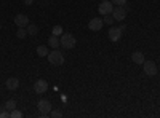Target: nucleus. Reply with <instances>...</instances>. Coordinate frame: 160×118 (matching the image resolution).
Instances as JSON below:
<instances>
[{"label": "nucleus", "mask_w": 160, "mask_h": 118, "mask_svg": "<svg viewBox=\"0 0 160 118\" xmlns=\"http://www.w3.org/2000/svg\"><path fill=\"white\" fill-rule=\"evenodd\" d=\"M59 42H61V46L64 50H72L75 46V43H77L75 37L72 34H66V32H62V35L59 37Z\"/></svg>", "instance_id": "nucleus-1"}, {"label": "nucleus", "mask_w": 160, "mask_h": 118, "mask_svg": "<svg viewBox=\"0 0 160 118\" xmlns=\"http://www.w3.org/2000/svg\"><path fill=\"white\" fill-rule=\"evenodd\" d=\"M47 58H48V61H50L51 65H61V64H64V54L61 53L58 48L53 50V51H50Z\"/></svg>", "instance_id": "nucleus-2"}, {"label": "nucleus", "mask_w": 160, "mask_h": 118, "mask_svg": "<svg viewBox=\"0 0 160 118\" xmlns=\"http://www.w3.org/2000/svg\"><path fill=\"white\" fill-rule=\"evenodd\" d=\"M37 107H38V112H40V116H42V118L48 116L50 112H51V109H53L51 102L48 99H40L38 104H37Z\"/></svg>", "instance_id": "nucleus-3"}, {"label": "nucleus", "mask_w": 160, "mask_h": 118, "mask_svg": "<svg viewBox=\"0 0 160 118\" xmlns=\"http://www.w3.org/2000/svg\"><path fill=\"white\" fill-rule=\"evenodd\" d=\"M142 70L148 77H154V75H157L158 69H157V64L154 61H144L142 62Z\"/></svg>", "instance_id": "nucleus-4"}, {"label": "nucleus", "mask_w": 160, "mask_h": 118, "mask_svg": "<svg viewBox=\"0 0 160 118\" xmlns=\"http://www.w3.org/2000/svg\"><path fill=\"white\" fill-rule=\"evenodd\" d=\"M127 11H128L127 7H114L112 18H114L115 21H123V19L127 18Z\"/></svg>", "instance_id": "nucleus-5"}, {"label": "nucleus", "mask_w": 160, "mask_h": 118, "mask_svg": "<svg viewBox=\"0 0 160 118\" xmlns=\"http://www.w3.org/2000/svg\"><path fill=\"white\" fill-rule=\"evenodd\" d=\"M98 11L101 13L102 16H106V15H112V11H114V5H112V2H111V0H104V2H101Z\"/></svg>", "instance_id": "nucleus-6"}, {"label": "nucleus", "mask_w": 160, "mask_h": 118, "mask_svg": "<svg viewBox=\"0 0 160 118\" xmlns=\"http://www.w3.org/2000/svg\"><path fill=\"white\" fill-rule=\"evenodd\" d=\"M47 89H48V82L43 80V78H40V80H37L34 83V91L37 94H45Z\"/></svg>", "instance_id": "nucleus-7"}, {"label": "nucleus", "mask_w": 160, "mask_h": 118, "mask_svg": "<svg viewBox=\"0 0 160 118\" xmlns=\"http://www.w3.org/2000/svg\"><path fill=\"white\" fill-rule=\"evenodd\" d=\"M102 26H104V21L101 18H93L90 22H88V29L93 31V32H98L102 29Z\"/></svg>", "instance_id": "nucleus-8"}, {"label": "nucleus", "mask_w": 160, "mask_h": 118, "mask_svg": "<svg viewBox=\"0 0 160 118\" xmlns=\"http://www.w3.org/2000/svg\"><path fill=\"white\" fill-rule=\"evenodd\" d=\"M122 31H120V27H111L109 29V40L111 42H118L120 37H122Z\"/></svg>", "instance_id": "nucleus-9"}, {"label": "nucleus", "mask_w": 160, "mask_h": 118, "mask_svg": "<svg viewBox=\"0 0 160 118\" xmlns=\"http://www.w3.org/2000/svg\"><path fill=\"white\" fill-rule=\"evenodd\" d=\"M15 24L18 26V27H28V24H29V18L26 16V15H16L15 16Z\"/></svg>", "instance_id": "nucleus-10"}, {"label": "nucleus", "mask_w": 160, "mask_h": 118, "mask_svg": "<svg viewBox=\"0 0 160 118\" xmlns=\"http://www.w3.org/2000/svg\"><path fill=\"white\" fill-rule=\"evenodd\" d=\"M5 86H7V89H10V91H15V89H18V86H19V80H18V78H15V77H10L8 80L5 82Z\"/></svg>", "instance_id": "nucleus-11"}, {"label": "nucleus", "mask_w": 160, "mask_h": 118, "mask_svg": "<svg viewBox=\"0 0 160 118\" xmlns=\"http://www.w3.org/2000/svg\"><path fill=\"white\" fill-rule=\"evenodd\" d=\"M131 61L135 64H138V65H141L144 62V54L141 53V51H135V53H131Z\"/></svg>", "instance_id": "nucleus-12"}, {"label": "nucleus", "mask_w": 160, "mask_h": 118, "mask_svg": "<svg viewBox=\"0 0 160 118\" xmlns=\"http://www.w3.org/2000/svg\"><path fill=\"white\" fill-rule=\"evenodd\" d=\"M48 45L53 48V50H56L58 46H61V42H59V37H56V35H51L50 38H48Z\"/></svg>", "instance_id": "nucleus-13"}, {"label": "nucleus", "mask_w": 160, "mask_h": 118, "mask_svg": "<svg viewBox=\"0 0 160 118\" xmlns=\"http://www.w3.org/2000/svg\"><path fill=\"white\" fill-rule=\"evenodd\" d=\"M3 109H7L8 112H11V110H15L16 109V101H13V99H8L5 104H3Z\"/></svg>", "instance_id": "nucleus-14"}, {"label": "nucleus", "mask_w": 160, "mask_h": 118, "mask_svg": "<svg viewBox=\"0 0 160 118\" xmlns=\"http://www.w3.org/2000/svg\"><path fill=\"white\" fill-rule=\"evenodd\" d=\"M48 53H50V51H48V48H47V46H42V45L37 46V54H38L40 58H45V56H48Z\"/></svg>", "instance_id": "nucleus-15"}, {"label": "nucleus", "mask_w": 160, "mask_h": 118, "mask_svg": "<svg viewBox=\"0 0 160 118\" xmlns=\"http://www.w3.org/2000/svg\"><path fill=\"white\" fill-rule=\"evenodd\" d=\"M26 29H28V34L29 35H37L38 34V27H37L35 24H28V27H26Z\"/></svg>", "instance_id": "nucleus-16"}, {"label": "nucleus", "mask_w": 160, "mask_h": 118, "mask_svg": "<svg viewBox=\"0 0 160 118\" xmlns=\"http://www.w3.org/2000/svg\"><path fill=\"white\" fill-rule=\"evenodd\" d=\"M16 37L21 38V40H22V38H26V37H28V29H26V27H18V31H16Z\"/></svg>", "instance_id": "nucleus-17"}, {"label": "nucleus", "mask_w": 160, "mask_h": 118, "mask_svg": "<svg viewBox=\"0 0 160 118\" xmlns=\"http://www.w3.org/2000/svg\"><path fill=\"white\" fill-rule=\"evenodd\" d=\"M53 35H56V37H61L62 35V27H61V26L58 24V26H55V27H53Z\"/></svg>", "instance_id": "nucleus-18"}, {"label": "nucleus", "mask_w": 160, "mask_h": 118, "mask_svg": "<svg viewBox=\"0 0 160 118\" xmlns=\"http://www.w3.org/2000/svg\"><path fill=\"white\" fill-rule=\"evenodd\" d=\"M50 116H53V118H61V116H62V112H61V110H56V109H55V110L51 109Z\"/></svg>", "instance_id": "nucleus-19"}, {"label": "nucleus", "mask_w": 160, "mask_h": 118, "mask_svg": "<svg viewBox=\"0 0 160 118\" xmlns=\"http://www.w3.org/2000/svg\"><path fill=\"white\" fill-rule=\"evenodd\" d=\"M114 7H125L127 5V0H111Z\"/></svg>", "instance_id": "nucleus-20"}, {"label": "nucleus", "mask_w": 160, "mask_h": 118, "mask_svg": "<svg viewBox=\"0 0 160 118\" xmlns=\"http://www.w3.org/2000/svg\"><path fill=\"white\" fill-rule=\"evenodd\" d=\"M102 21H104V22H106V24H109V26H112V24H114V21H115V19H114V18H112V15H106V16H104V19H102Z\"/></svg>", "instance_id": "nucleus-21"}, {"label": "nucleus", "mask_w": 160, "mask_h": 118, "mask_svg": "<svg viewBox=\"0 0 160 118\" xmlns=\"http://www.w3.org/2000/svg\"><path fill=\"white\" fill-rule=\"evenodd\" d=\"M10 116H11V118H21V116H22V113H21L19 110H16V109H15V110H11V112H10Z\"/></svg>", "instance_id": "nucleus-22"}, {"label": "nucleus", "mask_w": 160, "mask_h": 118, "mask_svg": "<svg viewBox=\"0 0 160 118\" xmlns=\"http://www.w3.org/2000/svg\"><path fill=\"white\" fill-rule=\"evenodd\" d=\"M8 116H10V112L7 109H3L2 112H0V118H8Z\"/></svg>", "instance_id": "nucleus-23"}, {"label": "nucleus", "mask_w": 160, "mask_h": 118, "mask_svg": "<svg viewBox=\"0 0 160 118\" xmlns=\"http://www.w3.org/2000/svg\"><path fill=\"white\" fill-rule=\"evenodd\" d=\"M34 0H24V5H32Z\"/></svg>", "instance_id": "nucleus-24"}, {"label": "nucleus", "mask_w": 160, "mask_h": 118, "mask_svg": "<svg viewBox=\"0 0 160 118\" xmlns=\"http://www.w3.org/2000/svg\"><path fill=\"white\" fill-rule=\"evenodd\" d=\"M101 2H104V0H101Z\"/></svg>", "instance_id": "nucleus-25"}, {"label": "nucleus", "mask_w": 160, "mask_h": 118, "mask_svg": "<svg viewBox=\"0 0 160 118\" xmlns=\"http://www.w3.org/2000/svg\"><path fill=\"white\" fill-rule=\"evenodd\" d=\"M0 27H2V26H0Z\"/></svg>", "instance_id": "nucleus-26"}]
</instances>
